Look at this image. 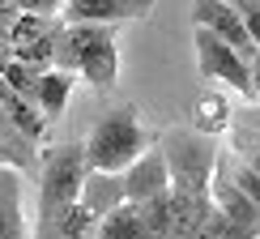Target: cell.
<instances>
[{
    "instance_id": "1",
    "label": "cell",
    "mask_w": 260,
    "mask_h": 239,
    "mask_svg": "<svg viewBox=\"0 0 260 239\" xmlns=\"http://www.w3.org/2000/svg\"><path fill=\"white\" fill-rule=\"evenodd\" d=\"M51 69L73 73V77L90 81L94 90H115L120 81V43H115V26H69L60 21L56 47H51Z\"/></svg>"
},
{
    "instance_id": "2",
    "label": "cell",
    "mask_w": 260,
    "mask_h": 239,
    "mask_svg": "<svg viewBox=\"0 0 260 239\" xmlns=\"http://www.w3.org/2000/svg\"><path fill=\"white\" fill-rule=\"evenodd\" d=\"M85 145V162L90 171H111V175H124L133 162L149 150V137L137 120V107H115L94 120L90 137L81 141Z\"/></svg>"
},
{
    "instance_id": "3",
    "label": "cell",
    "mask_w": 260,
    "mask_h": 239,
    "mask_svg": "<svg viewBox=\"0 0 260 239\" xmlns=\"http://www.w3.org/2000/svg\"><path fill=\"white\" fill-rule=\"evenodd\" d=\"M85 175H90V162H85L81 141H60V145H51L47 154L39 158V218L64 210V205H77Z\"/></svg>"
},
{
    "instance_id": "4",
    "label": "cell",
    "mask_w": 260,
    "mask_h": 239,
    "mask_svg": "<svg viewBox=\"0 0 260 239\" xmlns=\"http://www.w3.org/2000/svg\"><path fill=\"white\" fill-rule=\"evenodd\" d=\"M56 30L60 21L56 17H26L17 13L5 30V51L9 60H21L39 73H51V47H56Z\"/></svg>"
},
{
    "instance_id": "5",
    "label": "cell",
    "mask_w": 260,
    "mask_h": 239,
    "mask_svg": "<svg viewBox=\"0 0 260 239\" xmlns=\"http://www.w3.org/2000/svg\"><path fill=\"white\" fill-rule=\"evenodd\" d=\"M192 43H197V69H201V77L222 81V85H231L235 94L252 99V73H247V60L239 56V51L226 47L222 39H213L209 30H197V26H192Z\"/></svg>"
},
{
    "instance_id": "6",
    "label": "cell",
    "mask_w": 260,
    "mask_h": 239,
    "mask_svg": "<svg viewBox=\"0 0 260 239\" xmlns=\"http://www.w3.org/2000/svg\"><path fill=\"white\" fill-rule=\"evenodd\" d=\"M209 192H213V205H218V214H222V235L218 239H260V210L222 175V171H213Z\"/></svg>"
},
{
    "instance_id": "7",
    "label": "cell",
    "mask_w": 260,
    "mask_h": 239,
    "mask_svg": "<svg viewBox=\"0 0 260 239\" xmlns=\"http://www.w3.org/2000/svg\"><path fill=\"white\" fill-rule=\"evenodd\" d=\"M192 21H197V30H209L213 39H222L226 47H235L243 60L256 56V47H252V39H247L239 13L231 9V0H197V5H192Z\"/></svg>"
},
{
    "instance_id": "8",
    "label": "cell",
    "mask_w": 260,
    "mask_h": 239,
    "mask_svg": "<svg viewBox=\"0 0 260 239\" xmlns=\"http://www.w3.org/2000/svg\"><path fill=\"white\" fill-rule=\"evenodd\" d=\"M154 0H64V21L69 26H120L133 17H149Z\"/></svg>"
},
{
    "instance_id": "9",
    "label": "cell",
    "mask_w": 260,
    "mask_h": 239,
    "mask_svg": "<svg viewBox=\"0 0 260 239\" xmlns=\"http://www.w3.org/2000/svg\"><path fill=\"white\" fill-rule=\"evenodd\" d=\"M167 188H171L167 158H162V150H158V145H149L145 154H141V158L133 162V167L124 171V197L133 201V205H145V201L162 197Z\"/></svg>"
},
{
    "instance_id": "10",
    "label": "cell",
    "mask_w": 260,
    "mask_h": 239,
    "mask_svg": "<svg viewBox=\"0 0 260 239\" xmlns=\"http://www.w3.org/2000/svg\"><path fill=\"white\" fill-rule=\"evenodd\" d=\"M128 197H124V175H111V171H90L81 180V197L77 205L90 210L94 218H107L111 210H120Z\"/></svg>"
},
{
    "instance_id": "11",
    "label": "cell",
    "mask_w": 260,
    "mask_h": 239,
    "mask_svg": "<svg viewBox=\"0 0 260 239\" xmlns=\"http://www.w3.org/2000/svg\"><path fill=\"white\" fill-rule=\"evenodd\" d=\"M94 218L90 210H81V205H64V210L47 214V218L35 222V239H94Z\"/></svg>"
},
{
    "instance_id": "12",
    "label": "cell",
    "mask_w": 260,
    "mask_h": 239,
    "mask_svg": "<svg viewBox=\"0 0 260 239\" xmlns=\"http://www.w3.org/2000/svg\"><path fill=\"white\" fill-rule=\"evenodd\" d=\"M0 239H26L21 171H13V167H0Z\"/></svg>"
},
{
    "instance_id": "13",
    "label": "cell",
    "mask_w": 260,
    "mask_h": 239,
    "mask_svg": "<svg viewBox=\"0 0 260 239\" xmlns=\"http://www.w3.org/2000/svg\"><path fill=\"white\" fill-rule=\"evenodd\" d=\"M94 239H154V231H149V222H145V214H141V205L124 201L120 210H111L107 218H99Z\"/></svg>"
},
{
    "instance_id": "14",
    "label": "cell",
    "mask_w": 260,
    "mask_h": 239,
    "mask_svg": "<svg viewBox=\"0 0 260 239\" xmlns=\"http://www.w3.org/2000/svg\"><path fill=\"white\" fill-rule=\"evenodd\" d=\"M73 85H77V77H73V73H56V69L39 77V85H35V99H30V103H35L39 111H43V120H47V124H56V120L64 115Z\"/></svg>"
},
{
    "instance_id": "15",
    "label": "cell",
    "mask_w": 260,
    "mask_h": 239,
    "mask_svg": "<svg viewBox=\"0 0 260 239\" xmlns=\"http://www.w3.org/2000/svg\"><path fill=\"white\" fill-rule=\"evenodd\" d=\"M0 111H5V120H9V124H13L26 141H35V145L43 141V128H47V120H43V111H39L30 99H21V94H13L9 85H0Z\"/></svg>"
},
{
    "instance_id": "16",
    "label": "cell",
    "mask_w": 260,
    "mask_h": 239,
    "mask_svg": "<svg viewBox=\"0 0 260 239\" xmlns=\"http://www.w3.org/2000/svg\"><path fill=\"white\" fill-rule=\"evenodd\" d=\"M218 171H222V175H226V180H231V184H235V188H239V192H243V197H247V201H252V205H256V210H260V175H256V171H252V167H243V162H239V158H235V154H231V150H218Z\"/></svg>"
},
{
    "instance_id": "17",
    "label": "cell",
    "mask_w": 260,
    "mask_h": 239,
    "mask_svg": "<svg viewBox=\"0 0 260 239\" xmlns=\"http://www.w3.org/2000/svg\"><path fill=\"white\" fill-rule=\"evenodd\" d=\"M226 124H231V103H226L222 94H213V99H201V103H197V111H192V133L213 137V133H222Z\"/></svg>"
},
{
    "instance_id": "18",
    "label": "cell",
    "mask_w": 260,
    "mask_h": 239,
    "mask_svg": "<svg viewBox=\"0 0 260 239\" xmlns=\"http://www.w3.org/2000/svg\"><path fill=\"white\" fill-rule=\"evenodd\" d=\"M231 9L239 13L247 39H252V47L260 51V0H231Z\"/></svg>"
},
{
    "instance_id": "19",
    "label": "cell",
    "mask_w": 260,
    "mask_h": 239,
    "mask_svg": "<svg viewBox=\"0 0 260 239\" xmlns=\"http://www.w3.org/2000/svg\"><path fill=\"white\" fill-rule=\"evenodd\" d=\"M17 13H26V17H56V13H64V0H17Z\"/></svg>"
},
{
    "instance_id": "20",
    "label": "cell",
    "mask_w": 260,
    "mask_h": 239,
    "mask_svg": "<svg viewBox=\"0 0 260 239\" xmlns=\"http://www.w3.org/2000/svg\"><path fill=\"white\" fill-rule=\"evenodd\" d=\"M247 73H252V99L260 103V51H256L252 60H247Z\"/></svg>"
},
{
    "instance_id": "21",
    "label": "cell",
    "mask_w": 260,
    "mask_h": 239,
    "mask_svg": "<svg viewBox=\"0 0 260 239\" xmlns=\"http://www.w3.org/2000/svg\"><path fill=\"white\" fill-rule=\"evenodd\" d=\"M13 17H17V0H0V30H9Z\"/></svg>"
},
{
    "instance_id": "22",
    "label": "cell",
    "mask_w": 260,
    "mask_h": 239,
    "mask_svg": "<svg viewBox=\"0 0 260 239\" xmlns=\"http://www.w3.org/2000/svg\"><path fill=\"white\" fill-rule=\"evenodd\" d=\"M239 128H252V133H260V107H252V111H243Z\"/></svg>"
},
{
    "instance_id": "23",
    "label": "cell",
    "mask_w": 260,
    "mask_h": 239,
    "mask_svg": "<svg viewBox=\"0 0 260 239\" xmlns=\"http://www.w3.org/2000/svg\"><path fill=\"white\" fill-rule=\"evenodd\" d=\"M0 167H13V154H9V145L0 141Z\"/></svg>"
},
{
    "instance_id": "24",
    "label": "cell",
    "mask_w": 260,
    "mask_h": 239,
    "mask_svg": "<svg viewBox=\"0 0 260 239\" xmlns=\"http://www.w3.org/2000/svg\"><path fill=\"white\" fill-rule=\"evenodd\" d=\"M243 133H247V141H252V145L260 150V133H252V128H243Z\"/></svg>"
}]
</instances>
